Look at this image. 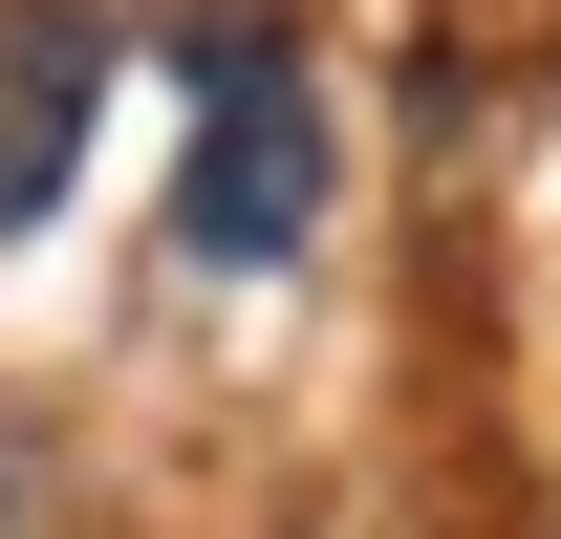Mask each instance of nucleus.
<instances>
[{"instance_id":"obj_1","label":"nucleus","mask_w":561,"mask_h":539,"mask_svg":"<svg viewBox=\"0 0 561 539\" xmlns=\"http://www.w3.org/2000/svg\"><path fill=\"white\" fill-rule=\"evenodd\" d=\"M173 238L195 260H302L324 238V108L280 87V44L216 66V151H195V195H173Z\"/></svg>"},{"instance_id":"obj_2","label":"nucleus","mask_w":561,"mask_h":539,"mask_svg":"<svg viewBox=\"0 0 561 539\" xmlns=\"http://www.w3.org/2000/svg\"><path fill=\"white\" fill-rule=\"evenodd\" d=\"M87 108H108V22H87V0H0V238L66 216Z\"/></svg>"}]
</instances>
